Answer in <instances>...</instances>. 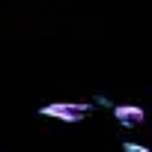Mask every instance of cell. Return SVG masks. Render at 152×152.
Masks as SVG:
<instances>
[{
  "label": "cell",
  "mask_w": 152,
  "mask_h": 152,
  "mask_svg": "<svg viewBox=\"0 0 152 152\" xmlns=\"http://www.w3.org/2000/svg\"><path fill=\"white\" fill-rule=\"evenodd\" d=\"M42 116H54V119H63V122H81L90 116V104H78V102H54V104H45L39 107Z\"/></svg>",
  "instance_id": "6da1fadb"
},
{
  "label": "cell",
  "mask_w": 152,
  "mask_h": 152,
  "mask_svg": "<svg viewBox=\"0 0 152 152\" xmlns=\"http://www.w3.org/2000/svg\"><path fill=\"white\" fill-rule=\"evenodd\" d=\"M113 116H116L119 125H140L143 122V107H137V104H116Z\"/></svg>",
  "instance_id": "7a4b0ae2"
},
{
  "label": "cell",
  "mask_w": 152,
  "mask_h": 152,
  "mask_svg": "<svg viewBox=\"0 0 152 152\" xmlns=\"http://www.w3.org/2000/svg\"><path fill=\"white\" fill-rule=\"evenodd\" d=\"M122 152H149L146 146H140V143H125L122 146Z\"/></svg>",
  "instance_id": "3957f363"
}]
</instances>
